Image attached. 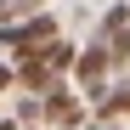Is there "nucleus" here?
I'll list each match as a JSON object with an SVG mask.
<instances>
[{
    "mask_svg": "<svg viewBox=\"0 0 130 130\" xmlns=\"http://www.w3.org/2000/svg\"><path fill=\"white\" fill-rule=\"evenodd\" d=\"M0 11H11V0H0Z\"/></svg>",
    "mask_w": 130,
    "mask_h": 130,
    "instance_id": "nucleus-4",
    "label": "nucleus"
},
{
    "mask_svg": "<svg viewBox=\"0 0 130 130\" xmlns=\"http://www.w3.org/2000/svg\"><path fill=\"white\" fill-rule=\"evenodd\" d=\"M74 68H79V79H85V85H91V96L102 102V74H107V45L96 40V45H91V51H85V57L74 62Z\"/></svg>",
    "mask_w": 130,
    "mask_h": 130,
    "instance_id": "nucleus-2",
    "label": "nucleus"
},
{
    "mask_svg": "<svg viewBox=\"0 0 130 130\" xmlns=\"http://www.w3.org/2000/svg\"><path fill=\"white\" fill-rule=\"evenodd\" d=\"M40 6H45V0H11V11H17V17H40Z\"/></svg>",
    "mask_w": 130,
    "mask_h": 130,
    "instance_id": "nucleus-3",
    "label": "nucleus"
},
{
    "mask_svg": "<svg viewBox=\"0 0 130 130\" xmlns=\"http://www.w3.org/2000/svg\"><path fill=\"white\" fill-rule=\"evenodd\" d=\"M57 40V23L51 17H23L17 28H0V45H17V51H40Z\"/></svg>",
    "mask_w": 130,
    "mask_h": 130,
    "instance_id": "nucleus-1",
    "label": "nucleus"
}]
</instances>
